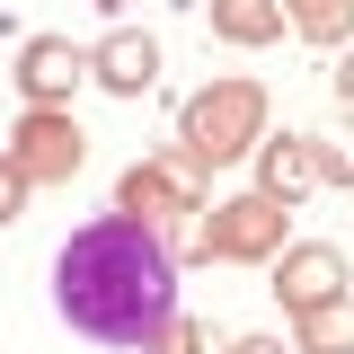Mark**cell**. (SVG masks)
<instances>
[{
  "label": "cell",
  "mask_w": 354,
  "mask_h": 354,
  "mask_svg": "<svg viewBox=\"0 0 354 354\" xmlns=\"http://www.w3.org/2000/svg\"><path fill=\"white\" fill-rule=\"evenodd\" d=\"M88 71L115 88V97H142V88H151V71H160V44H151V36H133V27H115V36L88 53Z\"/></svg>",
  "instance_id": "obj_7"
},
{
  "label": "cell",
  "mask_w": 354,
  "mask_h": 354,
  "mask_svg": "<svg viewBox=\"0 0 354 354\" xmlns=\"http://www.w3.org/2000/svg\"><path fill=\"white\" fill-rule=\"evenodd\" d=\"M337 283H346V257L319 248V239H310V248H283V266H274V292H283L292 310H328Z\"/></svg>",
  "instance_id": "obj_5"
},
{
  "label": "cell",
  "mask_w": 354,
  "mask_h": 354,
  "mask_svg": "<svg viewBox=\"0 0 354 354\" xmlns=\"http://www.w3.org/2000/svg\"><path fill=\"white\" fill-rule=\"evenodd\" d=\"M115 213H133V221H151V230H160L169 213H195V204H186V177H177V169L142 160V169H124V195H115Z\"/></svg>",
  "instance_id": "obj_8"
},
{
  "label": "cell",
  "mask_w": 354,
  "mask_h": 354,
  "mask_svg": "<svg viewBox=\"0 0 354 354\" xmlns=\"http://www.w3.org/2000/svg\"><path fill=\"white\" fill-rule=\"evenodd\" d=\"M274 239H283V195H266V186L204 221V257H266Z\"/></svg>",
  "instance_id": "obj_3"
},
{
  "label": "cell",
  "mask_w": 354,
  "mask_h": 354,
  "mask_svg": "<svg viewBox=\"0 0 354 354\" xmlns=\"http://www.w3.org/2000/svg\"><path fill=\"white\" fill-rule=\"evenodd\" d=\"M53 310L115 354H160L177 328V257L151 221L97 213L53 257Z\"/></svg>",
  "instance_id": "obj_1"
},
{
  "label": "cell",
  "mask_w": 354,
  "mask_h": 354,
  "mask_svg": "<svg viewBox=\"0 0 354 354\" xmlns=\"http://www.w3.org/2000/svg\"><path fill=\"white\" fill-rule=\"evenodd\" d=\"M283 9H292V27L310 44H346L354 36V0H283Z\"/></svg>",
  "instance_id": "obj_10"
},
{
  "label": "cell",
  "mask_w": 354,
  "mask_h": 354,
  "mask_svg": "<svg viewBox=\"0 0 354 354\" xmlns=\"http://www.w3.org/2000/svg\"><path fill=\"white\" fill-rule=\"evenodd\" d=\"M310 177H319L310 142H274V151H266V195H292V186H310Z\"/></svg>",
  "instance_id": "obj_12"
},
{
  "label": "cell",
  "mask_w": 354,
  "mask_h": 354,
  "mask_svg": "<svg viewBox=\"0 0 354 354\" xmlns=\"http://www.w3.org/2000/svg\"><path fill=\"white\" fill-rule=\"evenodd\" d=\"M301 346H310V354H346V346H354V310H346V301L301 310Z\"/></svg>",
  "instance_id": "obj_11"
},
{
  "label": "cell",
  "mask_w": 354,
  "mask_h": 354,
  "mask_svg": "<svg viewBox=\"0 0 354 354\" xmlns=\"http://www.w3.org/2000/svg\"><path fill=\"white\" fill-rule=\"evenodd\" d=\"M337 88H346V106H354V53H346V62H337Z\"/></svg>",
  "instance_id": "obj_15"
},
{
  "label": "cell",
  "mask_w": 354,
  "mask_h": 354,
  "mask_svg": "<svg viewBox=\"0 0 354 354\" xmlns=\"http://www.w3.org/2000/svg\"><path fill=\"white\" fill-rule=\"evenodd\" d=\"M80 71H88V53H80V44L36 36V44H27V62H18V88H27L36 106H53V97H71V88H80Z\"/></svg>",
  "instance_id": "obj_6"
},
{
  "label": "cell",
  "mask_w": 354,
  "mask_h": 354,
  "mask_svg": "<svg viewBox=\"0 0 354 354\" xmlns=\"http://www.w3.org/2000/svg\"><path fill=\"white\" fill-rule=\"evenodd\" d=\"M230 354H283V346H274V337H239Z\"/></svg>",
  "instance_id": "obj_14"
},
{
  "label": "cell",
  "mask_w": 354,
  "mask_h": 354,
  "mask_svg": "<svg viewBox=\"0 0 354 354\" xmlns=\"http://www.w3.org/2000/svg\"><path fill=\"white\" fill-rule=\"evenodd\" d=\"M18 177H71L80 169V124L71 115H53V106H36L27 124H18Z\"/></svg>",
  "instance_id": "obj_4"
},
{
  "label": "cell",
  "mask_w": 354,
  "mask_h": 354,
  "mask_svg": "<svg viewBox=\"0 0 354 354\" xmlns=\"http://www.w3.org/2000/svg\"><path fill=\"white\" fill-rule=\"evenodd\" d=\"M18 204H27V177H18V160H0V221H18Z\"/></svg>",
  "instance_id": "obj_13"
},
{
  "label": "cell",
  "mask_w": 354,
  "mask_h": 354,
  "mask_svg": "<svg viewBox=\"0 0 354 354\" xmlns=\"http://www.w3.org/2000/svg\"><path fill=\"white\" fill-rule=\"evenodd\" d=\"M213 36H230V44H274V36H283V9H274V0H213Z\"/></svg>",
  "instance_id": "obj_9"
},
{
  "label": "cell",
  "mask_w": 354,
  "mask_h": 354,
  "mask_svg": "<svg viewBox=\"0 0 354 354\" xmlns=\"http://www.w3.org/2000/svg\"><path fill=\"white\" fill-rule=\"evenodd\" d=\"M257 124H266V97L248 80H221V88H195V97H186L177 142H186V160L221 169V160H239V151L257 142Z\"/></svg>",
  "instance_id": "obj_2"
}]
</instances>
